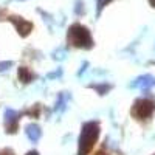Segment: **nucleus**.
I'll return each mask as SVG.
<instances>
[{
  "instance_id": "nucleus-5",
  "label": "nucleus",
  "mask_w": 155,
  "mask_h": 155,
  "mask_svg": "<svg viewBox=\"0 0 155 155\" xmlns=\"http://www.w3.org/2000/svg\"><path fill=\"white\" fill-rule=\"evenodd\" d=\"M5 126H6V132L8 134H16L17 132V127H19V118H20V113L12 110V109H6L5 110Z\"/></svg>"
},
{
  "instance_id": "nucleus-7",
  "label": "nucleus",
  "mask_w": 155,
  "mask_h": 155,
  "mask_svg": "<svg viewBox=\"0 0 155 155\" xmlns=\"http://www.w3.org/2000/svg\"><path fill=\"white\" fill-rule=\"evenodd\" d=\"M25 134H27L30 141L37 143V141L41 140V137H42V129L39 127L37 124H28L27 127H25Z\"/></svg>"
},
{
  "instance_id": "nucleus-19",
  "label": "nucleus",
  "mask_w": 155,
  "mask_h": 155,
  "mask_svg": "<svg viewBox=\"0 0 155 155\" xmlns=\"http://www.w3.org/2000/svg\"><path fill=\"white\" fill-rule=\"evenodd\" d=\"M95 155H106L104 152H98V153H95Z\"/></svg>"
},
{
  "instance_id": "nucleus-8",
  "label": "nucleus",
  "mask_w": 155,
  "mask_h": 155,
  "mask_svg": "<svg viewBox=\"0 0 155 155\" xmlns=\"http://www.w3.org/2000/svg\"><path fill=\"white\" fill-rule=\"evenodd\" d=\"M17 76H19V81L23 82V84L31 82V81H33V78H34L33 71H31L30 68H27V67H20L19 71H17Z\"/></svg>"
},
{
  "instance_id": "nucleus-6",
  "label": "nucleus",
  "mask_w": 155,
  "mask_h": 155,
  "mask_svg": "<svg viewBox=\"0 0 155 155\" xmlns=\"http://www.w3.org/2000/svg\"><path fill=\"white\" fill-rule=\"evenodd\" d=\"M130 87L141 88V90H149V88L155 87V76H152V74H141L130 84Z\"/></svg>"
},
{
  "instance_id": "nucleus-16",
  "label": "nucleus",
  "mask_w": 155,
  "mask_h": 155,
  "mask_svg": "<svg viewBox=\"0 0 155 155\" xmlns=\"http://www.w3.org/2000/svg\"><path fill=\"white\" fill-rule=\"evenodd\" d=\"M62 74V70H58V71H54V73H51V74H48V78L51 79V78H56V76H61Z\"/></svg>"
},
{
  "instance_id": "nucleus-17",
  "label": "nucleus",
  "mask_w": 155,
  "mask_h": 155,
  "mask_svg": "<svg viewBox=\"0 0 155 155\" xmlns=\"http://www.w3.org/2000/svg\"><path fill=\"white\" fill-rule=\"evenodd\" d=\"M27 155H39V152H37V150H30Z\"/></svg>"
},
{
  "instance_id": "nucleus-4",
  "label": "nucleus",
  "mask_w": 155,
  "mask_h": 155,
  "mask_svg": "<svg viewBox=\"0 0 155 155\" xmlns=\"http://www.w3.org/2000/svg\"><path fill=\"white\" fill-rule=\"evenodd\" d=\"M9 22L14 23V27L17 30V33L22 36V37H27L31 31H33V23L27 19H23V17H19V16H9L6 17Z\"/></svg>"
},
{
  "instance_id": "nucleus-15",
  "label": "nucleus",
  "mask_w": 155,
  "mask_h": 155,
  "mask_svg": "<svg viewBox=\"0 0 155 155\" xmlns=\"http://www.w3.org/2000/svg\"><path fill=\"white\" fill-rule=\"evenodd\" d=\"M0 155H14V152L11 149H3V150H0Z\"/></svg>"
},
{
  "instance_id": "nucleus-18",
  "label": "nucleus",
  "mask_w": 155,
  "mask_h": 155,
  "mask_svg": "<svg viewBox=\"0 0 155 155\" xmlns=\"http://www.w3.org/2000/svg\"><path fill=\"white\" fill-rule=\"evenodd\" d=\"M149 3H150V5H152V6L155 8V0H149Z\"/></svg>"
},
{
  "instance_id": "nucleus-3",
  "label": "nucleus",
  "mask_w": 155,
  "mask_h": 155,
  "mask_svg": "<svg viewBox=\"0 0 155 155\" xmlns=\"http://www.w3.org/2000/svg\"><path fill=\"white\" fill-rule=\"evenodd\" d=\"M155 112V102L149 98H140L132 106V116L137 120H147Z\"/></svg>"
},
{
  "instance_id": "nucleus-2",
  "label": "nucleus",
  "mask_w": 155,
  "mask_h": 155,
  "mask_svg": "<svg viewBox=\"0 0 155 155\" xmlns=\"http://www.w3.org/2000/svg\"><path fill=\"white\" fill-rule=\"evenodd\" d=\"M68 42L76 47V48H84V50H90L93 47V39L90 31L82 27L81 23H74L68 28V34H67Z\"/></svg>"
},
{
  "instance_id": "nucleus-20",
  "label": "nucleus",
  "mask_w": 155,
  "mask_h": 155,
  "mask_svg": "<svg viewBox=\"0 0 155 155\" xmlns=\"http://www.w3.org/2000/svg\"><path fill=\"white\" fill-rule=\"evenodd\" d=\"M153 155H155V153H153Z\"/></svg>"
},
{
  "instance_id": "nucleus-11",
  "label": "nucleus",
  "mask_w": 155,
  "mask_h": 155,
  "mask_svg": "<svg viewBox=\"0 0 155 155\" xmlns=\"http://www.w3.org/2000/svg\"><path fill=\"white\" fill-rule=\"evenodd\" d=\"M110 2H113V0H96V14L99 16L101 11L104 9V6H107Z\"/></svg>"
},
{
  "instance_id": "nucleus-1",
  "label": "nucleus",
  "mask_w": 155,
  "mask_h": 155,
  "mask_svg": "<svg viewBox=\"0 0 155 155\" xmlns=\"http://www.w3.org/2000/svg\"><path fill=\"white\" fill-rule=\"evenodd\" d=\"M99 137V124L96 121H88L82 126V132L78 141V155H88Z\"/></svg>"
},
{
  "instance_id": "nucleus-12",
  "label": "nucleus",
  "mask_w": 155,
  "mask_h": 155,
  "mask_svg": "<svg viewBox=\"0 0 155 155\" xmlns=\"http://www.w3.org/2000/svg\"><path fill=\"white\" fill-rule=\"evenodd\" d=\"M39 112H41V106H36V107H33L31 110H28L27 112V115H30V116H34V118H36V116H39Z\"/></svg>"
},
{
  "instance_id": "nucleus-13",
  "label": "nucleus",
  "mask_w": 155,
  "mask_h": 155,
  "mask_svg": "<svg viewBox=\"0 0 155 155\" xmlns=\"http://www.w3.org/2000/svg\"><path fill=\"white\" fill-rule=\"evenodd\" d=\"M74 11H76V14H84V9H82V0H78L76 2V8H74Z\"/></svg>"
},
{
  "instance_id": "nucleus-9",
  "label": "nucleus",
  "mask_w": 155,
  "mask_h": 155,
  "mask_svg": "<svg viewBox=\"0 0 155 155\" xmlns=\"http://www.w3.org/2000/svg\"><path fill=\"white\" fill-rule=\"evenodd\" d=\"M70 101V95L67 92H62L59 93L58 96V101H56V107H54V112H64L65 110V104Z\"/></svg>"
},
{
  "instance_id": "nucleus-10",
  "label": "nucleus",
  "mask_w": 155,
  "mask_h": 155,
  "mask_svg": "<svg viewBox=\"0 0 155 155\" xmlns=\"http://www.w3.org/2000/svg\"><path fill=\"white\" fill-rule=\"evenodd\" d=\"M90 87L95 88V90H96V92H98L101 96H102V95H106V93L109 92V90L112 88V85H110V84H92Z\"/></svg>"
},
{
  "instance_id": "nucleus-14",
  "label": "nucleus",
  "mask_w": 155,
  "mask_h": 155,
  "mask_svg": "<svg viewBox=\"0 0 155 155\" xmlns=\"http://www.w3.org/2000/svg\"><path fill=\"white\" fill-rule=\"evenodd\" d=\"M11 65H12V62H11V61H5V62H0V71H3V70L9 68Z\"/></svg>"
}]
</instances>
